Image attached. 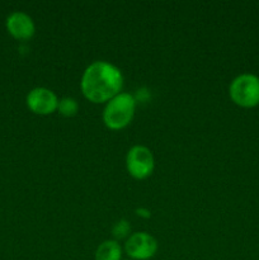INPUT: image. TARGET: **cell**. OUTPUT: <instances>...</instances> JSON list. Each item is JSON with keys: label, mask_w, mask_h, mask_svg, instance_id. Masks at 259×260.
<instances>
[{"label": "cell", "mask_w": 259, "mask_h": 260, "mask_svg": "<svg viewBox=\"0 0 259 260\" xmlns=\"http://www.w3.org/2000/svg\"><path fill=\"white\" fill-rule=\"evenodd\" d=\"M136 102H146L150 98V93L146 88H140L136 95H134Z\"/></svg>", "instance_id": "11"}, {"label": "cell", "mask_w": 259, "mask_h": 260, "mask_svg": "<svg viewBox=\"0 0 259 260\" xmlns=\"http://www.w3.org/2000/svg\"><path fill=\"white\" fill-rule=\"evenodd\" d=\"M27 106L33 113L47 116L57 111L58 98L51 89L38 86L32 89L27 95Z\"/></svg>", "instance_id": "6"}, {"label": "cell", "mask_w": 259, "mask_h": 260, "mask_svg": "<svg viewBox=\"0 0 259 260\" xmlns=\"http://www.w3.org/2000/svg\"><path fill=\"white\" fill-rule=\"evenodd\" d=\"M136 99L132 94L121 91L106 103L103 109V122L109 129H123L132 122L136 111Z\"/></svg>", "instance_id": "2"}, {"label": "cell", "mask_w": 259, "mask_h": 260, "mask_svg": "<svg viewBox=\"0 0 259 260\" xmlns=\"http://www.w3.org/2000/svg\"><path fill=\"white\" fill-rule=\"evenodd\" d=\"M80 88L83 95L91 103H107L122 91L123 75L108 61H94L84 70Z\"/></svg>", "instance_id": "1"}, {"label": "cell", "mask_w": 259, "mask_h": 260, "mask_svg": "<svg viewBox=\"0 0 259 260\" xmlns=\"http://www.w3.org/2000/svg\"><path fill=\"white\" fill-rule=\"evenodd\" d=\"M7 29L17 40L27 41L35 35L36 25L27 13L14 12L7 18Z\"/></svg>", "instance_id": "7"}, {"label": "cell", "mask_w": 259, "mask_h": 260, "mask_svg": "<svg viewBox=\"0 0 259 260\" xmlns=\"http://www.w3.org/2000/svg\"><path fill=\"white\" fill-rule=\"evenodd\" d=\"M231 101L243 108H253L259 104V78L254 74L244 73L233 79L229 86Z\"/></svg>", "instance_id": "3"}, {"label": "cell", "mask_w": 259, "mask_h": 260, "mask_svg": "<svg viewBox=\"0 0 259 260\" xmlns=\"http://www.w3.org/2000/svg\"><path fill=\"white\" fill-rule=\"evenodd\" d=\"M122 248L116 240H106L95 250V260H121Z\"/></svg>", "instance_id": "8"}, {"label": "cell", "mask_w": 259, "mask_h": 260, "mask_svg": "<svg viewBox=\"0 0 259 260\" xmlns=\"http://www.w3.org/2000/svg\"><path fill=\"white\" fill-rule=\"evenodd\" d=\"M124 251L131 259L147 260L156 254L157 241L149 233H135L127 238Z\"/></svg>", "instance_id": "5"}, {"label": "cell", "mask_w": 259, "mask_h": 260, "mask_svg": "<svg viewBox=\"0 0 259 260\" xmlns=\"http://www.w3.org/2000/svg\"><path fill=\"white\" fill-rule=\"evenodd\" d=\"M136 213L139 216H141V217H145V218H149L150 216H151V213H150V211L147 210V208H144V207H140L136 210Z\"/></svg>", "instance_id": "12"}, {"label": "cell", "mask_w": 259, "mask_h": 260, "mask_svg": "<svg viewBox=\"0 0 259 260\" xmlns=\"http://www.w3.org/2000/svg\"><path fill=\"white\" fill-rule=\"evenodd\" d=\"M155 159L151 150L144 145H135L126 154V169L135 179H146L152 174Z\"/></svg>", "instance_id": "4"}, {"label": "cell", "mask_w": 259, "mask_h": 260, "mask_svg": "<svg viewBox=\"0 0 259 260\" xmlns=\"http://www.w3.org/2000/svg\"><path fill=\"white\" fill-rule=\"evenodd\" d=\"M130 231H131V226H130L128 221L124 220V218H121L112 228V235H113L114 240L117 241L121 240V239L128 238Z\"/></svg>", "instance_id": "10"}, {"label": "cell", "mask_w": 259, "mask_h": 260, "mask_svg": "<svg viewBox=\"0 0 259 260\" xmlns=\"http://www.w3.org/2000/svg\"><path fill=\"white\" fill-rule=\"evenodd\" d=\"M57 111L63 117H74L79 111V103L73 96H63L58 101Z\"/></svg>", "instance_id": "9"}]
</instances>
